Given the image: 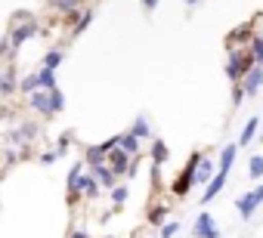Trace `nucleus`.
Returning <instances> with one entry per match:
<instances>
[{"mask_svg": "<svg viewBox=\"0 0 263 238\" xmlns=\"http://www.w3.org/2000/svg\"><path fill=\"white\" fill-rule=\"evenodd\" d=\"M254 68H257V59H254L251 47L232 50V53H229V59H226V77H229L232 84H241Z\"/></svg>", "mask_w": 263, "mask_h": 238, "instance_id": "f257e3e1", "label": "nucleus"}, {"mask_svg": "<svg viewBox=\"0 0 263 238\" xmlns=\"http://www.w3.org/2000/svg\"><path fill=\"white\" fill-rule=\"evenodd\" d=\"M201 152H192L189 155V161H186V167L177 173V180H174V186H171V192L177 195V198H186L189 192H192V186L198 183V167H201Z\"/></svg>", "mask_w": 263, "mask_h": 238, "instance_id": "f03ea898", "label": "nucleus"}, {"mask_svg": "<svg viewBox=\"0 0 263 238\" xmlns=\"http://www.w3.org/2000/svg\"><path fill=\"white\" fill-rule=\"evenodd\" d=\"M254 22L257 19H251V22H241V25H235L229 34H226V50L232 53V50H241L245 44L251 47V41L257 37V31H254Z\"/></svg>", "mask_w": 263, "mask_h": 238, "instance_id": "7ed1b4c3", "label": "nucleus"}, {"mask_svg": "<svg viewBox=\"0 0 263 238\" xmlns=\"http://www.w3.org/2000/svg\"><path fill=\"white\" fill-rule=\"evenodd\" d=\"M31 105H34L37 111H44V114H56V111H62L65 99H62L59 90H53L50 96H47V93H31Z\"/></svg>", "mask_w": 263, "mask_h": 238, "instance_id": "20e7f679", "label": "nucleus"}, {"mask_svg": "<svg viewBox=\"0 0 263 238\" xmlns=\"http://www.w3.org/2000/svg\"><path fill=\"white\" fill-rule=\"evenodd\" d=\"M192 235H195V238H223V232H220V226L214 223V216H211L208 210H201V213L195 216V226H192Z\"/></svg>", "mask_w": 263, "mask_h": 238, "instance_id": "39448f33", "label": "nucleus"}, {"mask_svg": "<svg viewBox=\"0 0 263 238\" xmlns=\"http://www.w3.org/2000/svg\"><path fill=\"white\" fill-rule=\"evenodd\" d=\"M260 204H263V201H260V186H254L251 192L238 195V201H235V210H238V216H241V220H251V216H254V210H257Z\"/></svg>", "mask_w": 263, "mask_h": 238, "instance_id": "423d86ee", "label": "nucleus"}, {"mask_svg": "<svg viewBox=\"0 0 263 238\" xmlns=\"http://www.w3.org/2000/svg\"><path fill=\"white\" fill-rule=\"evenodd\" d=\"M130 158H134V155H127V152L118 146V149H111V152L105 155V164L111 167V173H115V176H121V173H127V170H130Z\"/></svg>", "mask_w": 263, "mask_h": 238, "instance_id": "0eeeda50", "label": "nucleus"}, {"mask_svg": "<svg viewBox=\"0 0 263 238\" xmlns=\"http://www.w3.org/2000/svg\"><path fill=\"white\" fill-rule=\"evenodd\" d=\"M260 124H263L260 117H254V114H251V121L241 127V136H238V149H241V146H251V140H260Z\"/></svg>", "mask_w": 263, "mask_h": 238, "instance_id": "6e6552de", "label": "nucleus"}, {"mask_svg": "<svg viewBox=\"0 0 263 238\" xmlns=\"http://www.w3.org/2000/svg\"><path fill=\"white\" fill-rule=\"evenodd\" d=\"M235 155H238V143H226V146H223V152H220V161H217V170H223V173H229V170H232V164H235Z\"/></svg>", "mask_w": 263, "mask_h": 238, "instance_id": "1a4fd4ad", "label": "nucleus"}, {"mask_svg": "<svg viewBox=\"0 0 263 238\" xmlns=\"http://www.w3.org/2000/svg\"><path fill=\"white\" fill-rule=\"evenodd\" d=\"M226 176H229V173H223V170H217V176L211 180V186H208V189L201 192V201H204V204H211V201H214V198H217V195L223 192V186H226Z\"/></svg>", "mask_w": 263, "mask_h": 238, "instance_id": "9d476101", "label": "nucleus"}, {"mask_svg": "<svg viewBox=\"0 0 263 238\" xmlns=\"http://www.w3.org/2000/svg\"><path fill=\"white\" fill-rule=\"evenodd\" d=\"M241 87H245V93H248V96H257V93H260V87H263V68L257 65V68L241 81Z\"/></svg>", "mask_w": 263, "mask_h": 238, "instance_id": "9b49d317", "label": "nucleus"}, {"mask_svg": "<svg viewBox=\"0 0 263 238\" xmlns=\"http://www.w3.org/2000/svg\"><path fill=\"white\" fill-rule=\"evenodd\" d=\"M167 158H171V152H167L164 140H152V164L161 167V164H167Z\"/></svg>", "mask_w": 263, "mask_h": 238, "instance_id": "f8f14e48", "label": "nucleus"}, {"mask_svg": "<svg viewBox=\"0 0 263 238\" xmlns=\"http://www.w3.org/2000/svg\"><path fill=\"white\" fill-rule=\"evenodd\" d=\"M34 31H37V25H34V22H28V25H22V28H16V31H13V37H10V44H13V47H22V44H25V41H28V37L34 34Z\"/></svg>", "mask_w": 263, "mask_h": 238, "instance_id": "ddd939ff", "label": "nucleus"}, {"mask_svg": "<svg viewBox=\"0 0 263 238\" xmlns=\"http://www.w3.org/2000/svg\"><path fill=\"white\" fill-rule=\"evenodd\" d=\"M90 170H93V176L99 180V186H111V189H115V173H111L108 164H96V167H90Z\"/></svg>", "mask_w": 263, "mask_h": 238, "instance_id": "4468645a", "label": "nucleus"}, {"mask_svg": "<svg viewBox=\"0 0 263 238\" xmlns=\"http://www.w3.org/2000/svg\"><path fill=\"white\" fill-rule=\"evenodd\" d=\"M121 149H124L127 155H134V158H137V155H140V140L127 130V133H121Z\"/></svg>", "mask_w": 263, "mask_h": 238, "instance_id": "2eb2a0df", "label": "nucleus"}, {"mask_svg": "<svg viewBox=\"0 0 263 238\" xmlns=\"http://www.w3.org/2000/svg\"><path fill=\"white\" fill-rule=\"evenodd\" d=\"M146 220H149L152 226H164V220H167V204H155V207H149Z\"/></svg>", "mask_w": 263, "mask_h": 238, "instance_id": "dca6fc26", "label": "nucleus"}, {"mask_svg": "<svg viewBox=\"0 0 263 238\" xmlns=\"http://www.w3.org/2000/svg\"><path fill=\"white\" fill-rule=\"evenodd\" d=\"M130 133H134L137 140H152V130H149V121H146V117L140 114L137 117V121H134V127H130Z\"/></svg>", "mask_w": 263, "mask_h": 238, "instance_id": "f3484780", "label": "nucleus"}, {"mask_svg": "<svg viewBox=\"0 0 263 238\" xmlns=\"http://www.w3.org/2000/svg\"><path fill=\"white\" fill-rule=\"evenodd\" d=\"M217 173H214V164L208 161V158H201V167H198V183L201 186H211V180H214Z\"/></svg>", "mask_w": 263, "mask_h": 238, "instance_id": "a211bd4d", "label": "nucleus"}, {"mask_svg": "<svg viewBox=\"0 0 263 238\" xmlns=\"http://www.w3.org/2000/svg\"><path fill=\"white\" fill-rule=\"evenodd\" d=\"M248 176H251V180H263V155H251V161H248Z\"/></svg>", "mask_w": 263, "mask_h": 238, "instance_id": "6ab92c4d", "label": "nucleus"}, {"mask_svg": "<svg viewBox=\"0 0 263 238\" xmlns=\"http://www.w3.org/2000/svg\"><path fill=\"white\" fill-rule=\"evenodd\" d=\"M16 90V68H10L4 77H0V93H4V96H10Z\"/></svg>", "mask_w": 263, "mask_h": 238, "instance_id": "aec40b11", "label": "nucleus"}, {"mask_svg": "<svg viewBox=\"0 0 263 238\" xmlns=\"http://www.w3.org/2000/svg\"><path fill=\"white\" fill-rule=\"evenodd\" d=\"M37 77H41V90H50V93H53V90H59V87H56V77H53V71L41 68V71H37Z\"/></svg>", "mask_w": 263, "mask_h": 238, "instance_id": "412c9836", "label": "nucleus"}, {"mask_svg": "<svg viewBox=\"0 0 263 238\" xmlns=\"http://www.w3.org/2000/svg\"><path fill=\"white\" fill-rule=\"evenodd\" d=\"M59 65H62V53H59V50L47 53V59H44V68H47V71H56Z\"/></svg>", "mask_w": 263, "mask_h": 238, "instance_id": "4be33fe9", "label": "nucleus"}, {"mask_svg": "<svg viewBox=\"0 0 263 238\" xmlns=\"http://www.w3.org/2000/svg\"><path fill=\"white\" fill-rule=\"evenodd\" d=\"M127 195H130L127 186H115V189H111V201H115V207H121V204L127 201Z\"/></svg>", "mask_w": 263, "mask_h": 238, "instance_id": "5701e85b", "label": "nucleus"}, {"mask_svg": "<svg viewBox=\"0 0 263 238\" xmlns=\"http://www.w3.org/2000/svg\"><path fill=\"white\" fill-rule=\"evenodd\" d=\"M251 53H254L257 65H263V34H257V37L251 41Z\"/></svg>", "mask_w": 263, "mask_h": 238, "instance_id": "b1692460", "label": "nucleus"}, {"mask_svg": "<svg viewBox=\"0 0 263 238\" xmlns=\"http://www.w3.org/2000/svg\"><path fill=\"white\" fill-rule=\"evenodd\" d=\"M50 7H56V10H65V13H71V10L78 7V0H50Z\"/></svg>", "mask_w": 263, "mask_h": 238, "instance_id": "393cba45", "label": "nucleus"}, {"mask_svg": "<svg viewBox=\"0 0 263 238\" xmlns=\"http://www.w3.org/2000/svg\"><path fill=\"white\" fill-rule=\"evenodd\" d=\"M177 232H180V223H164V226H161V235H158V238H174Z\"/></svg>", "mask_w": 263, "mask_h": 238, "instance_id": "a878e982", "label": "nucleus"}, {"mask_svg": "<svg viewBox=\"0 0 263 238\" xmlns=\"http://www.w3.org/2000/svg\"><path fill=\"white\" fill-rule=\"evenodd\" d=\"M90 22H93V10H87V13H84V19H81V22L74 25V37H78V34H81V31H84V28H87Z\"/></svg>", "mask_w": 263, "mask_h": 238, "instance_id": "bb28decb", "label": "nucleus"}, {"mask_svg": "<svg viewBox=\"0 0 263 238\" xmlns=\"http://www.w3.org/2000/svg\"><path fill=\"white\" fill-rule=\"evenodd\" d=\"M245 96H248V93H245V87H241V84H235V87H232V105H241V102H245Z\"/></svg>", "mask_w": 263, "mask_h": 238, "instance_id": "cd10ccee", "label": "nucleus"}, {"mask_svg": "<svg viewBox=\"0 0 263 238\" xmlns=\"http://www.w3.org/2000/svg\"><path fill=\"white\" fill-rule=\"evenodd\" d=\"M81 19H84V13H81V10H71V13H65V22H68V25H78Z\"/></svg>", "mask_w": 263, "mask_h": 238, "instance_id": "c85d7f7f", "label": "nucleus"}, {"mask_svg": "<svg viewBox=\"0 0 263 238\" xmlns=\"http://www.w3.org/2000/svg\"><path fill=\"white\" fill-rule=\"evenodd\" d=\"M68 146H71V136H68V133H65V136H62V140H59V152H65V149H68Z\"/></svg>", "mask_w": 263, "mask_h": 238, "instance_id": "c756f323", "label": "nucleus"}, {"mask_svg": "<svg viewBox=\"0 0 263 238\" xmlns=\"http://www.w3.org/2000/svg\"><path fill=\"white\" fill-rule=\"evenodd\" d=\"M41 161H44V164H53V161H56V152H47V155H44Z\"/></svg>", "mask_w": 263, "mask_h": 238, "instance_id": "7c9ffc66", "label": "nucleus"}, {"mask_svg": "<svg viewBox=\"0 0 263 238\" xmlns=\"http://www.w3.org/2000/svg\"><path fill=\"white\" fill-rule=\"evenodd\" d=\"M143 7H146V10H149V13H152V10H155V7H158V0H143Z\"/></svg>", "mask_w": 263, "mask_h": 238, "instance_id": "2f4dec72", "label": "nucleus"}, {"mask_svg": "<svg viewBox=\"0 0 263 238\" xmlns=\"http://www.w3.org/2000/svg\"><path fill=\"white\" fill-rule=\"evenodd\" d=\"M71 238H90L87 232H71Z\"/></svg>", "mask_w": 263, "mask_h": 238, "instance_id": "473e14b6", "label": "nucleus"}, {"mask_svg": "<svg viewBox=\"0 0 263 238\" xmlns=\"http://www.w3.org/2000/svg\"><path fill=\"white\" fill-rule=\"evenodd\" d=\"M195 4H198V0H186V7H195Z\"/></svg>", "mask_w": 263, "mask_h": 238, "instance_id": "72a5a7b5", "label": "nucleus"}, {"mask_svg": "<svg viewBox=\"0 0 263 238\" xmlns=\"http://www.w3.org/2000/svg\"><path fill=\"white\" fill-rule=\"evenodd\" d=\"M260 143H263V124H260Z\"/></svg>", "mask_w": 263, "mask_h": 238, "instance_id": "f704fd0d", "label": "nucleus"}, {"mask_svg": "<svg viewBox=\"0 0 263 238\" xmlns=\"http://www.w3.org/2000/svg\"><path fill=\"white\" fill-rule=\"evenodd\" d=\"M260 201H263V186H260Z\"/></svg>", "mask_w": 263, "mask_h": 238, "instance_id": "c9c22d12", "label": "nucleus"}]
</instances>
